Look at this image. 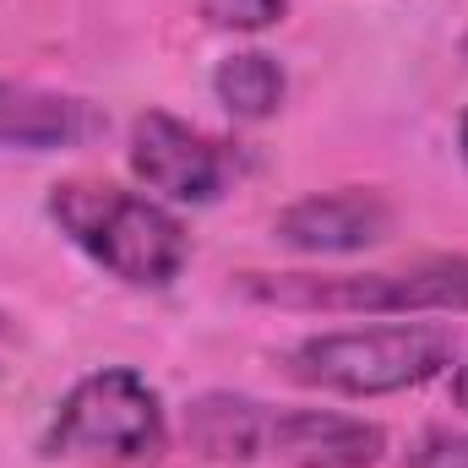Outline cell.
Listing matches in <instances>:
<instances>
[{
	"label": "cell",
	"instance_id": "6da1fadb",
	"mask_svg": "<svg viewBox=\"0 0 468 468\" xmlns=\"http://www.w3.org/2000/svg\"><path fill=\"white\" fill-rule=\"evenodd\" d=\"M49 218L104 272H115L120 283H136V289H164L191 261L186 224L169 207H158V202H147L125 186H110V180L55 186L49 191Z\"/></svg>",
	"mask_w": 468,
	"mask_h": 468
},
{
	"label": "cell",
	"instance_id": "7a4b0ae2",
	"mask_svg": "<svg viewBox=\"0 0 468 468\" xmlns=\"http://www.w3.org/2000/svg\"><path fill=\"white\" fill-rule=\"evenodd\" d=\"M239 289L283 311H338V316H414L468 311V256H425L387 272H245Z\"/></svg>",
	"mask_w": 468,
	"mask_h": 468
},
{
	"label": "cell",
	"instance_id": "3957f363",
	"mask_svg": "<svg viewBox=\"0 0 468 468\" xmlns=\"http://www.w3.org/2000/svg\"><path fill=\"white\" fill-rule=\"evenodd\" d=\"M458 354V338L431 322H392V327H349L316 333L289 349V376L300 387L344 392V398H387L441 376Z\"/></svg>",
	"mask_w": 468,
	"mask_h": 468
},
{
	"label": "cell",
	"instance_id": "277c9868",
	"mask_svg": "<svg viewBox=\"0 0 468 468\" xmlns=\"http://www.w3.org/2000/svg\"><path fill=\"white\" fill-rule=\"evenodd\" d=\"M169 441L164 425V403L147 387V376H136L131 365H110L82 376L44 436L49 458H104V463H142L158 458Z\"/></svg>",
	"mask_w": 468,
	"mask_h": 468
},
{
	"label": "cell",
	"instance_id": "5b68a950",
	"mask_svg": "<svg viewBox=\"0 0 468 468\" xmlns=\"http://www.w3.org/2000/svg\"><path fill=\"white\" fill-rule=\"evenodd\" d=\"M131 169L169 202H213L224 191V147L197 125L147 110L131 125Z\"/></svg>",
	"mask_w": 468,
	"mask_h": 468
},
{
	"label": "cell",
	"instance_id": "8992f818",
	"mask_svg": "<svg viewBox=\"0 0 468 468\" xmlns=\"http://www.w3.org/2000/svg\"><path fill=\"white\" fill-rule=\"evenodd\" d=\"M387 452L381 425L333 414V409H289V414H267V441L261 458L283 468H376Z\"/></svg>",
	"mask_w": 468,
	"mask_h": 468
},
{
	"label": "cell",
	"instance_id": "52a82bcc",
	"mask_svg": "<svg viewBox=\"0 0 468 468\" xmlns=\"http://www.w3.org/2000/svg\"><path fill=\"white\" fill-rule=\"evenodd\" d=\"M272 229H278L283 245H294V250H311V256H349V250H365V245L387 239L392 207H387L381 191L344 186V191H322V197H305V202L283 207Z\"/></svg>",
	"mask_w": 468,
	"mask_h": 468
},
{
	"label": "cell",
	"instance_id": "ba28073f",
	"mask_svg": "<svg viewBox=\"0 0 468 468\" xmlns=\"http://www.w3.org/2000/svg\"><path fill=\"white\" fill-rule=\"evenodd\" d=\"M104 125L110 120L82 99L27 88V82H0V147H22V153L77 147V142L99 136Z\"/></svg>",
	"mask_w": 468,
	"mask_h": 468
},
{
	"label": "cell",
	"instance_id": "9c48e42d",
	"mask_svg": "<svg viewBox=\"0 0 468 468\" xmlns=\"http://www.w3.org/2000/svg\"><path fill=\"white\" fill-rule=\"evenodd\" d=\"M267 414L261 403L250 398H234V392H207L191 403L186 414V441L213 458V463H250L261 458V441H267Z\"/></svg>",
	"mask_w": 468,
	"mask_h": 468
},
{
	"label": "cell",
	"instance_id": "30bf717a",
	"mask_svg": "<svg viewBox=\"0 0 468 468\" xmlns=\"http://www.w3.org/2000/svg\"><path fill=\"white\" fill-rule=\"evenodd\" d=\"M283 88H289V82H283V66H278L272 55H261V49H239L229 60H218V71H213V99H218L234 120L278 115Z\"/></svg>",
	"mask_w": 468,
	"mask_h": 468
},
{
	"label": "cell",
	"instance_id": "8fae6325",
	"mask_svg": "<svg viewBox=\"0 0 468 468\" xmlns=\"http://www.w3.org/2000/svg\"><path fill=\"white\" fill-rule=\"evenodd\" d=\"M289 0H202V16L213 27H234V33H261L272 22H283Z\"/></svg>",
	"mask_w": 468,
	"mask_h": 468
},
{
	"label": "cell",
	"instance_id": "7c38bea8",
	"mask_svg": "<svg viewBox=\"0 0 468 468\" xmlns=\"http://www.w3.org/2000/svg\"><path fill=\"white\" fill-rule=\"evenodd\" d=\"M409 468H468V436H447V431L425 436Z\"/></svg>",
	"mask_w": 468,
	"mask_h": 468
},
{
	"label": "cell",
	"instance_id": "4fadbf2b",
	"mask_svg": "<svg viewBox=\"0 0 468 468\" xmlns=\"http://www.w3.org/2000/svg\"><path fill=\"white\" fill-rule=\"evenodd\" d=\"M452 403H458V409L468 414V359L458 365V370H452Z\"/></svg>",
	"mask_w": 468,
	"mask_h": 468
},
{
	"label": "cell",
	"instance_id": "5bb4252c",
	"mask_svg": "<svg viewBox=\"0 0 468 468\" xmlns=\"http://www.w3.org/2000/svg\"><path fill=\"white\" fill-rule=\"evenodd\" d=\"M463 158H468V115H463Z\"/></svg>",
	"mask_w": 468,
	"mask_h": 468
}]
</instances>
